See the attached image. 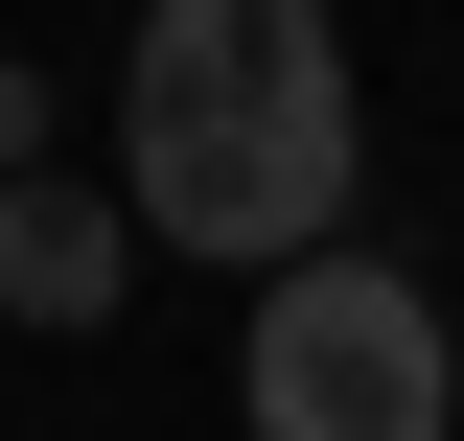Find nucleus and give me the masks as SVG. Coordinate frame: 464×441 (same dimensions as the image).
I'll return each instance as SVG.
<instances>
[{"label":"nucleus","mask_w":464,"mask_h":441,"mask_svg":"<svg viewBox=\"0 0 464 441\" xmlns=\"http://www.w3.org/2000/svg\"><path fill=\"white\" fill-rule=\"evenodd\" d=\"M140 140V232L163 256H232V279H279V256H325L348 232V93H302V116H116Z\"/></svg>","instance_id":"f03ea898"},{"label":"nucleus","mask_w":464,"mask_h":441,"mask_svg":"<svg viewBox=\"0 0 464 441\" xmlns=\"http://www.w3.org/2000/svg\"><path fill=\"white\" fill-rule=\"evenodd\" d=\"M116 302V210L93 186H0V326H93Z\"/></svg>","instance_id":"20e7f679"},{"label":"nucleus","mask_w":464,"mask_h":441,"mask_svg":"<svg viewBox=\"0 0 464 441\" xmlns=\"http://www.w3.org/2000/svg\"><path fill=\"white\" fill-rule=\"evenodd\" d=\"M302 93H348L325 0H140V93L116 116H302Z\"/></svg>","instance_id":"7ed1b4c3"},{"label":"nucleus","mask_w":464,"mask_h":441,"mask_svg":"<svg viewBox=\"0 0 464 441\" xmlns=\"http://www.w3.org/2000/svg\"><path fill=\"white\" fill-rule=\"evenodd\" d=\"M232 395H256V441H441V395H464V348H441V302H418L395 256H279L256 279V326H232Z\"/></svg>","instance_id":"f257e3e1"}]
</instances>
